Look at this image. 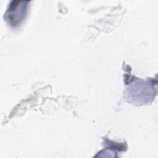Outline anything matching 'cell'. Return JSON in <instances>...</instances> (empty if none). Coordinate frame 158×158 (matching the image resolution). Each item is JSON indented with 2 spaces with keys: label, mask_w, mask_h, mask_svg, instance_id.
Instances as JSON below:
<instances>
[{
  "label": "cell",
  "mask_w": 158,
  "mask_h": 158,
  "mask_svg": "<svg viewBox=\"0 0 158 158\" xmlns=\"http://www.w3.org/2000/svg\"><path fill=\"white\" fill-rule=\"evenodd\" d=\"M28 1H12L5 14L6 20L9 23L16 27L23 21L27 9Z\"/></svg>",
  "instance_id": "6da1fadb"
}]
</instances>
